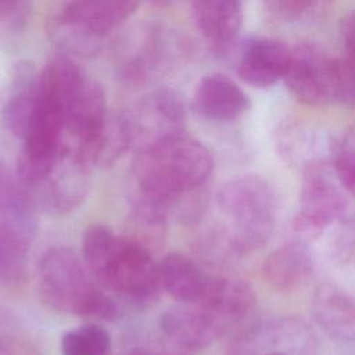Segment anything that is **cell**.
<instances>
[{
	"label": "cell",
	"mask_w": 355,
	"mask_h": 355,
	"mask_svg": "<svg viewBox=\"0 0 355 355\" xmlns=\"http://www.w3.org/2000/svg\"><path fill=\"white\" fill-rule=\"evenodd\" d=\"M318 334L297 316H276L243 329L226 355H320Z\"/></svg>",
	"instance_id": "6"
},
{
	"label": "cell",
	"mask_w": 355,
	"mask_h": 355,
	"mask_svg": "<svg viewBox=\"0 0 355 355\" xmlns=\"http://www.w3.org/2000/svg\"><path fill=\"white\" fill-rule=\"evenodd\" d=\"M348 209V193L337 179L330 161L322 159L302 168L294 230L302 237H318L341 220Z\"/></svg>",
	"instance_id": "5"
},
{
	"label": "cell",
	"mask_w": 355,
	"mask_h": 355,
	"mask_svg": "<svg viewBox=\"0 0 355 355\" xmlns=\"http://www.w3.org/2000/svg\"><path fill=\"white\" fill-rule=\"evenodd\" d=\"M11 178L12 176H10V173L7 171H4L3 166H0V205H1V200H3V196H4L6 187L10 183Z\"/></svg>",
	"instance_id": "27"
},
{
	"label": "cell",
	"mask_w": 355,
	"mask_h": 355,
	"mask_svg": "<svg viewBox=\"0 0 355 355\" xmlns=\"http://www.w3.org/2000/svg\"><path fill=\"white\" fill-rule=\"evenodd\" d=\"M162 334L183 349H201L229 331V327L200 302L166 309L159 318Z\"/></svg>",
	"instance_id": "11"
},
{
	"label": "cell",
	"mask_w": 355,
	"mask_h": 355,
	"mask_svg": "<svg viewBox=\"0 0 355 355\" xmlns=\"http://www.w3.org/2000/svg\"><path fill=\"white\" fill-rule=\"evenodd\" d=\"M105 119V94L96 82L86 79L64 103L65 130L76 141L93 136Z\"/></svg>",
	"instance_id": "18"
},
{
	"label": "cell",
	"mask_w": 355,
	"mask_h": 355,
	"mask_svg": "<svg viewBox=\"0 0 355 355\" xmlns=\"http://www.w3.org/2000/svg\"><path fill=\"white\" fill-rule=\"evenodd\" d=\"M283 80L290 93L305 105L336 103L337 57H330L313 44H298L291 49Z\"/></svg>",
	"instance_id": "7"
},
{
	"label": "cell",
	"mask_w": 355,
	"mask_h": 355,
	"mask_svg": "<svg viewBox=\"0 0 355 355\" xmlns=\"http://www.w3.org/2000/svg\"><path fill=\"white\" fill-rule=\"evenodd\" d=\"M272 15L284 22H302L318 17L331 0H263Z\"/></svg>",
	"instance_id": "23"
},
{
	"label": "cell",
	"mask_w": 355,
	"mask_h": 355,
	"mask_svg": "<svg viewBox=\"0 0 355 355\" xmlns=\"http://www.w3.org/2000/svg\"><path fill=\"white\" fill-rule=\"evenodd\" d=\"M148 1H153V3H157V4H166L169 0H148Z\"/></svg>",
	"instance_id": "28"
},
{
	"label": "cell",
	"mask_w": 355,
	"mask_h": 355,
	"mask_svg": "<svg viewBox=\"0 0 355 355\" xmlns=\"http://www.w3.org/2000/svg\"><path fill=\"white\" fill-rule=\"evenodd\" d=\"M132 147L139 151L162 139L183 132L184 103L178 93L159 90L123 115Z\"/></svg>",
	"instance_id": "10"
},
{
	"label": "cell",
	"mask_w": 355,
	"mask_h": 355,
	"mask_svg": "<svg viewBox=\"0 0 355 355\" xmlns=\"http://www.w3.org/2000/svg\"><path fill=\"white\" fill-rule=\"evenodd\" d=\"M197 302L208 308L232 330L251 315L257 295L251 284L243 279L212 276L205 294Z\"/></svg>",
	"instance_id": "16"
},
{
	"label": "cell",
	"mask_w": 355,
	"mask_h": 355,
	"mask_svg": "<svg viewBox=\"0 0 355 355\" xmlns=\"http://www.w3.org/2000/svg\"><path fill=\"white\" fill-rule=\"evenodd\" d=\"M291 58V49L268 37H250L243 42L237 58V75L255 87H270L283 80Z\"/></svg>",
	"instance_id": "12"
},
{
	"label": "cell",
	"mask_w": 355,
	"mask_h": 355,
	"mask_svg": "<svg viewBox=\"0 0 355 355\" xmlns=\"http://www.w3.org/2000/svg\"><path fill=\"white\" fill-rule=\"evenodd\" d=\"M92 169L80 162L71 148H64L50 173L32 187H25L36 208L64 215L78 208L90 189Z\"/></svg>",
	"instance_id": "9"
},
{
	"label": "cell",
	"mask_w": 355,
	"mask_h": 355,
	"mask_svg": "<svg viewBox=\"0 0 355 355\" xmlns=\"http://www.w3.org/2000/svg\"><path fill=\"white\" fill-rule=\"evenodd\" d=\"M311 313L329 337L355 343V293L336 283H323L312 295Z\"/></svg>",
	"instance_id": "14"
},
{
	"label": "cell",
	"mask_w": 355,
	"mask_h": 355,
	"mask_svg": "<svg viewBox=\"0 0 355 355\" xmlns=\"http://www.w3.org/2000/svg\"><path fill=\"white\" fill-rule=\"evenodd\" d=\"M201 35L214 44L230 43L241 25V0H191Z\"/></svg>",
	"instance_id": "19"
},
{
	"label": "cell",
	"mask_w": 355,
	"mask_h": 355,
	"mask_svg": "<svg viewBox=\"0 0 355 355\" xmlns=\"http://www.w3.org/2000/svg\"><path fill=\"white\" fill-rule=\"evenodd\" d=\"M37 83L35 68L24 61L15 67L12 79V93L1 110V123L14 136L22 137L37 97Z\"/></svg>",
	"instance_id": "20"
},
{
	"label": "cell",
	"mask_w": 355,
	"mask_h": 355,
	"mask_svg": "<svg viewBox=\"0 0 355 355\" xmlns=\"http://www.w3.org/2000/svg\"><path fill=\"white\" fill-rule=\"evenodd\" d=\"M140 0H72L61 11L58 26L76 49L94 47L98 37L125 21Z\"/></svg>",
	"instance_id": "8"
},
{
	"label": "cell",
	"mask_w": 355,
	"mask_h": 355,
	"mask_svg": "<svg viewBox=\"0 0 355 355\" xmlns=\"http://www.w3.org/2000/svg\"><path fill=\"white\" fill-rule=\"evenodd\" d=\"M21 18L19 0H0V24L17 22Z\"/></svg>",
	"instance_id": "25"
},
{
	"label": "cell",
	"mask_w": 355,
	"mask_h": 355,
	"mask_svg": "<svg viewBox=\"0 0 355 355\" xmlns=\"http://www.w3.org/2000/svg\"><path fill=\"white\" fill-rule=\"evenodd\" d=\"M216 204L239 255L261 248L272 236L277 204L263 178L244 175L225 182L216 193Z\"/></svg>",
	"instance_id": "4"
},
{
	"label": "cell",
	"mask_w": 355,
	"mask_h": 355,
	"mask_svg": "<svg viewBox=\"0 0 355 355\" xmlns=\"http://www.w3.org/2000/svg\"><path fill=\"white\" fill-rule=\"evenodd\" d=\"M315 270V258L304 239H293L272 252L263 261L265 280L280 293H293L305 286Z\"/></svg>",
	"instance_id": "13"
},
{
	"label": "cell",
	"mask_w": 355,
	"mask_h": 355,
	"mask_svg": "<svg viewBox=\"0 0 355 355\" xmlns=\"http://www.w3.org/2000/svg\"><path fill=\"white\" fill-rule=\"evenodd\" d=\"M128 355H189L187 349L178 348H165V347H157V345H141L136 347L129 351Z\"/></svg>",
	"instance_id": "26"
},
{
	"label": "cell",
	"mask_w": 355,
	"mask_h": 355,
	"mask_svg": "<svg viewBox=\"0 0 355 355\" xmlns=\"http://www.w3.org/2000/svg\"><path fill=\"white\" fill-rule=\"evenodd\" d=\"M329 161L345 191L355 197V129L330 141Z\"/></svg>",
	"instance_id": "22"
},
{
	"label": "cell",
	"mask_w": 355,
	"mask_h": 355,
	"mask_svg": "<svg viewBox=\"0 0 355 355\" xmlns=\"http://www.w3.org/2000/svg\"><path fill=\"white\" fill-rule=\"evenodd\" d=\"M193 103L200 115L218 122L233 121L250 108V97L245 92L223 73H209L201 78Z\"/></svg>",
	"instance_id": "15"
},
{
	"label": "cell",
	"mask_w": 355,
	"mask_h": 355,
	"mask_svg": "<svg viewBox=\"0 0 355 355\" xmlns=\"http://www.w3.org/2000/svg\"><path fill=\"white\" fill-rule=\"evenodd\" d=\"M83 263L101 288L132 305H151L162 291L153 252L103 223L89 225L82 237Z\"/></svg>",
	"instance_id": "1"
},
{
	"label": "cell",
	"mask_w": 355,
	"mask_h": 355,
	"mask_svg": "<svg viewBox=\"0 0 355 355\" xmlns=\"http://www.w3.org/2000/svg\"><path fill=\"white\" fill-rule=\"evenodd\" d=\"M86 266L67 247L50 248L39 263V293L54 311L93 320H114L118 305L93 283Z\"/></svg>",
	"instance_id": "3"
},
{
	"label": "cell",
	"mask_w": 355,
	"mask_h": 355,
	"mask_svg": "<svg viewBox=\"0 0 355 355\" xmlns=\"http://www.w3.org/2000/svg\"><path fill=\"white\" fill-rule=\"evenodd\" d=\"M60 348L62 355H111L112 341L103 326L87 323L64 333Z\"/></svg>",
	"instance_id": "21"
},
{
	"label": "cell",
	"mask_w": 355,
	"mask_h": 355,
	"mask_svg": "<svg viewBox=\"0 0 355 355\" xmlns=\"http://www.w3.org/2000/svg\"><path fill=\"white\" fill-rule=\"evenodd\" d=\"M158 272L162 291L182 304L200 301L212 277L194 259L180 252L166 254L158 262Z\"/></svg>",
	"instance_id": "17"
},
{
	"label": "cell",
	"mask_w": 355,
	"mask_h": 355,
	"mask_svg": "<svg viewBox=\"0 0 355 355\" xmlns=\"http://www.w3.org/2000/svg\"><path fill=\"white\" fill-rule=\"evenodd\" d=\"M212 168L209 150L182 132L136 151L132 162L135 193L161 201L171 218L176 200L204 187Z\"/></svg>",
	"instance_id": "2"
},
{
	"label": "cell",
	"mask_w": 355,
	"mask_h": 355,
	"mask_svg": "<svg viewBox=\"0 0 355 355\" xmlns=\"http://www.w3.org/2000/svg\"><path fill=\"white\" fill-rule=\"evenodd\" d=\"M340 36L345 49V55L355 60V10L340 21Z\"/></svg>",
	"instance_id": "24"
}]
</instances>
